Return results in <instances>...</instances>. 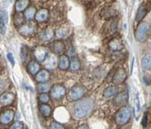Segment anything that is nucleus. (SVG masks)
Returning a JSON list of instances; mask_svg holds the SVG:
<instances>
[{
    "mask_svg": "<svg viewBox=\"0 0 151 129\" xmlns=\"http://www.w3.org/2000/svg\"><path fill=\"white\" fill-rule=\"evenodd\" d=\"M15 117V113L14 111L11 110V109H8V110L5 111L4 113H2L0 116V123L2 124H8L14 119Z\"/></svg>",
    "mask_w": 151,
    "mask_h": 129,
    "instance_id": "8",
    "label": "nucleus"
},
{
    "mask_svg": "<svg viewBox=\"0 0 151 129\" xmlns=\"http://www.w3.org/2000/svg\"><path fill=\"white\" fill-rule=\"evenodd\" d=\"M80 68V63L77 59L73 58L70 62V69L73 71H77Z\"/></svg>",
    "mask_w": 151,
    "mask_h": 129,
    "instance_id": "27",
    "label": "nucleus"
},
{
    "mask_svg": "<svg viewBox=\"0 0 151 129\" xmlns=\"http://www.w3.org/2000/svg\"><path fill=\"white\" fill-rule=\"evenodd\" d=\"M147 13H148V9H147V8L145 6L140 7L136 15V18H135L137 21H141L146 16Z\"/></svg>",
    "mask_w": 151,
    "mask_h": 129,
    "instance_id": "22",
    "label": "nucleus"
},
{
    "mask_svg": "<svg viewBox=\"0 0 151 129\" xmlns=\"http://www.w3.org/2000/svg\"><path fill=\"white\" fill-rule=\"evenodd\" d=\"M54 32L52 29H46L40 33V38L43 40H49L53 37Z\"/></svg>",
    "mask_w": 151,
    "mask_h": 129,
    "instance_id": "18",
    "label": "nucleus"
},
{
    "mask_svg": "<svg viewBox=\"0 0 151 129\" xmlns=\"http://www.w3.org/2000/svg\"><path fill=\"white\" fill-rule=\"evenodd\" d=\"M34 31V26L33 25H26L20 28L19 33L23 36H29Z\"/></svg>",
    "mask_w": 151,
    "mask_h": 129,
    "instance_id": "17",
    "label": "nucleus"
},
{
    "mask_svg": "<svg viewBox=\"0 0 151 129\" xmlns=\"http://www.w3.org/2000/svg\"><path fill=\"white\" fill-rule=\"evenodd\" d=\"M51 48L54 52L57 54H61L64 49V44L61 41H54L51 44Z\"/></svg>",
    "mask_w": 151,
    "mask_h": 129,
    "instance_id": "14",
    "label": "nucleus"
},
{
    "mask_svg": "<svg viewBox=\"0 0 151 129\" xmlns=\"http://www.w3.org/2000/svg\"><path fill=\"white\" fill-rule=\"evenodd\" d=\"M94 107V101L91 98H85L76 103L74 116L77 119H82L89 116Z\"/></svg>",
    "mask_w": 151,
    "mask_h": 129,
    "instance_id": "1",
    "label": "nucleus"
},
{
    "mask_svg": "<svg viewBox=\"0 0 151 129\" xmlns=\"http://www.w3.org/2000/svg\"><path fill=\"white\" fill-rule=\"evenodd\" d=\"M50 77L49 73L47 70H41L39 71L36 76V79L39 82H45L46 81H48V79Z\"/></svg>",
    "mask_w": 151,
    "mask_h": 129,
    "instance_id": "13",
    "label": "nucleus"
},
{
    "mask_svg": "<svg viewBox=\"0 0 151 129\" xmlns=\"http://www.w3.org/2000/svg\"><path fill=\"white\" fill-rule=\"evenodd\" d=\"M70 66V61L69 58L66 56L62 55L60 58L59 62V68L61 70H66Z\"/></svg>",
    "mask_w": 151,
    "mask_h": 129,
    "instance_id": "20",
    "label": "nucleus"
},
{
    "mask_svg": "<svg viewBox=\"0 0 151 129\" xmlns=\"http://www.w3.org/2000/svg\"><path fill=\"white\" fill-rule=\"evenodd\" d=\"M150 30V25L147 22H142L138 25L135 32V37L138 41H144L148 35Z\"/></svg>",
    "mask_w": 151,
    "mask_h": 129,
    "instance_id": "3",
    "label": "nucleus"
},
{
    "mask_svg": "<svg viewBox=\"0 0 151 129\" xmlns=\"http://www.w3.org/2000/svg\"><path fill=\"white\" fill-rule=\"evenodd\" d=\"M39 91L42 93H46L48 92L50 90V85L48 83L43 82L39 85Z\"/></svg>",
    "mask_w": 151,
    "mask_h": 129,
    "instance_id": "29",
    "label": "nucleus"
},
{
    "mask_svg": "<svg viewBox=\"0 0 151 129\" xmlns=\"http://www.w3.org/2000/svg\"><path fill=\"white\" fill-rule=\"evenodd\" d=\"M14 100V95L11 93H5L0 97V103L3 106H8L11 104Z\"/></svg>",
    "mask_w": 151,
    "mask_h": 129,
    "instance_id": "11",
    "label": "nucleus"
},
{
    "mask_svg": "<svg viewBox=\"0 0 151 129\" xmlns=\"http://www.w3.org/2000/svg\"><path fill=\"white\" fill-rule=\"evenodd\" d=\"M48 10L45 8H43V9L39 10L37 13H36V19L37 21L39 22H43L46 19L48 18Z\"/></svg>",
    "mask_w": 151,
    "mask_h": 129,
    "instance_id": "15",
    "label": "nucleus"
},
{
    "mask_svg": "<svg viewBox=\"0 0 151 129\" xmlns=\"http://www.w3.org/2000/svg\"><path fill=\"white\" fill-rule=\"evenodd\" d=\"M109 46L110 48L114 52H117V51H120L123 48V44L122 43V41H120V39H113L109 43Z\"/></svg>",
    "mask_w": 151,
    "mask_h": 129,
    "instance_id": "12",
    "label": "nucleus"
},
{
    "mask_svg": "<svg viewBox=\"0 0 151 129\" xmlns=\"http://www.w3.org/2000/svg\"><path fill=\"white\" fill-rule=\"evenodd\" d=\"M142 67L144 70H150L151 68V58L150 55H146L142 60Z\"/></svg>",
    "mask_w": 151,
    "mask_h": 129,
    "instance_id": "23",
    "label": "nucleus"
},
{
    "mask_svg": "<svg viewBox=\"0 0 151 129\" xmlns=\"http://www.w3.org/2000/svg\"><path fill=\"white\" fill-rule=\"evenodd\" d=\"M78 129H89V127H88V126H86V125H83V126H79V127L78 128Z\"/></svg>",
    "mask_w": 151,
    "mask_h": 129,
    "instance_id": "36",
    "label": "nucleus"
},
{
    "mask_svg": "<svg viewBox=\"0 0 151 129\" xmlns=\"http://www.w3.org/2000/svg\"><path fill=\"white\" fill-rule=\"evenodd\" d=\"M8 17L7 11L0 10V34L4 35L6 32V25H7Z\"/></svg>",
    "mask_w": 151,
    "mask_h": 129,
    "instance_id": "7",
    "label": "nucleus"
},
{
    "mask_svg": "<svg viewBox=\"0 0 151 129\" xmlns=\"http://www.w3.org/2000/svg\"><path fill=\"white\" fill-rule=\"evenodd\" d=\"M148 113L146 112V113H144V116H143V119H142V122H141V124H142V126L144 128H146L147 126H148Z\"/></svg>",
    "mask_w": 151,
    "mask_h": 129,
    "instance_id": "31",
    "label": "nucleus"
},
{
    "mask_svg": "<svg viewBox=\"0 0 151 129\" xmlns=\"http://www.w3.org/2000/svg\"><path fill=\"white\" fill-rule=\"evenodd\" d=\"M22 128H23V123H21V122H16V123L13 124L9 129H22Z\"/></svg>",
    "mask_w": 151,
    "mask_h": 129,
    "instance_id": "33",
    "label": "nucleus"
},
{
    "mask_svg": "<svg viewBox=\"0 0 151 129\" xmlns=\"http://www.w3.org/2000/svg\"><path fill=\"white\" fill-rule=\"evenodd\" d=\"M30 1L28 0H19L16 2V11H22L28 6Z\"/></svg>",
    "mask_w": 151,
    "mask_h": 129,
    "instance_id": "19",
    "label": "nucleus"
},
{
    "mask_svg": "<svg viewBox=\"0 0 151 129\" xmlns=\"http://www.w3.org/2000/svg\"><path fill=\"white\" fill-rule=\"evenodd\" d=\"M66 90L63 86L59 85H54L51 89V96L55 99H60L64 96Z\"/></svg>",
    "mask_w": 151,
    "mask_h": 129,
    "instance_id": "5",
    "label": "nucleus"
},
{
    "mask_svg": "<svg viewBox=\"0 0 151 129\" xmlns=\"http://www.w3.org/2000/svg\"><path fill=\"white\" fill-rule=\"evenodd\" d=\"M36 8L33 7H30L29 8L25 11V13H24V15H25V17H26L27 20H30L32 19H33L34 16L36 15Z\"/></svg>",
    "mask_w": 151,
    "mask_h": 129,
    "instance_id": "25",
    "label": "nucleus"
},
{
    "mask_svg": "<svg viewBox=\"0 0 151 129\" xmlns=\"http://www.w3.org/2000/svg\"><path fill=\"white\" fill-rule=\"evenodd\" d=\"M70 34V30L67 28H60L56 31V36L57 38H64Z\"/></svg>",
    "mask_w": 151,
    "mask_h": 129,
    "instance_id": "24",
    "label": "nucleus"
},
{
    "mask_svg": "<svg viewBox=\"0 0 151 129\" xmlns=\"http://www.w3.org/2000/svg\"><path fill=\"white\" fill-rule=\"evenodd\" d=\"M48 49L45 47L39 46L37 47L34 51V55L39 62H43L45 59L46 56L48 54Z\"/></svg>",
    "mask_w": 151,
    "mask_h": 129,
    "instance_id": "9",
    "label": "nucleus"
},
{
    "mask_svg": "<svg viewBox=\"0 0 151 129\" xmlns=\"http://www.w3.org/2000/svg\"><path fill=\"white\" fill-rule=\"evenodd\" d=\"M114 15H115V11L112 9H110V8H104V9L102 11V15L105 17L106 19L110 18V17H112Z\"/></svg>",
    "mask_w": 151,
    "mask_h": 129,
    "instance_id": "28",
    "label": "nucleus"
},
{
    "mask_svg": "<svg viewBox=\"0 0 151 129\" xmlns=\"http://www.w3.org/2000/svg\"><path fill=\"white\" fill-rule=\"evenodd\" d=\"M57 57L55 54H51L48 57H45V59L44 60V63L43 65L46 69L48 70H52V69H55L57 66Z\"/></svg>",
    "mask_w": 151,
    "mask_h": 129,
    "instance_id": "6",
    "label": "nucleus"
},
{
    "mask_svg": "<svg viewBox=\"0 0 151 129\" xmlns=\"http://www.w3.org/2000/svg\"><path fill=\"white\" fill-rule=\"evenodd\" d=\"M136 106H137V112H139L141 109V103H140V99H139V96H138V94H137V98H136Z\"/></svg>",
    "mask_w": 151,
    "mask_h": 129,
    "instance_id": "35",
    "label": "nucleus"
},
{
    "mask_svg": "<svg viewBox=\"0 0 151 129\" xmlns=\"http://www.w3.org/2000/svg\"><path fill=\"white\" fill-rule=\"evenodd\" d=\"M39 100L40 102L43 103H48L49 101V96L46 93H42V94L39 95Z\"/></svg>",
    "mask_w": 151,
    "mask_h": 129,
    "instance_id": "30",
    "label": "nucleus"
},
{
    "mask_svg": "<svg viewBox=\"0 0 151 129\" xmlns=\"http://www.w3.org/2000/svg\"><path fill=\"white\" fill-rule=\"evenodd\" d=\"M7 58H8V60L9 61L10 63H11L12 66H15V59H14L13 54H12L11 53H8L7 54Z\"/></svg>",
    "mask_w": 151,
    "mask_h": 129,
    "instance_id": "34",
    "label": "nucleus"
},
{
    "mask_svg": "<svg viewBox=\"0 0 151 129\" xmlns=\"http://www.w3.org/2000/svg\"><path fill=\"white\" fill-rule=\"evenodd\" d=\"M28 71L32 74V75H36L39 73V69H40V66L39 64L37 63L36 61H30V63L28 64Z\"/></svg>",
    "mask_w": 151,
    "mask_h": 129,
    "instance_id": "16",
    "label": "nucleus"
},
{
    "mask_svg": "<svg viewBox=\"0 0 151 129\" xmlns=\"http://www.w3.org/2000/svg\"><path fill=\"white\" fill-rule=\"evenodd\" d=\"M85 94V90L81 86H74L70 89L67 94V98L69 100L73 101L82 98Z\"/></svg>",
    "mask_w": 151,
    "mask_h": 129,
    "instance_id": "4",
    "label": "nucleus"
},
{
    "mask_svg": "<svg viewBox=\"0 0 151 129\" xmlns=\"http://www.w3.org/2000/svg\"><path fill=\"white\" fill-rule=\"evenodd\" d=\"M126 78V73L123 69H120L113 78V82L116 85H120L125 81Z\"/></svg>",
    "mask_w": 151,
    "mask_h": 129,
    "instance_id": "10",
    "label": "nucleus"
},
{
    "mask_svg": "<svg viewBox=\"0 0 151 129\" xmlns=\"http://www.w3.org/2000/svg\"><path fill=\"white\" fill-rule=\"evenodd\" d=\"M130 111L126 107H122L116 115V122L120 126H123L129 122L130 119Z\"/></svg>",
    "mask_w": 151,
    "mask_h": 129,
    "instance_id": "2",
    "label": "nucleus"
},
{
    "mask_svg": "<svg viewBox=\"0 0 151 129\" xmlns=\"http://www.w3.org/2000/svg\"><path fill=\"white\" fill-rule=\"evenodd\" d=\"M39 109H40V112L42 113V114L44 116H45V117H48V116L51 115L52 109H51V107H50L49 106L45 105V104H43V105L40 106Z\"/></svg>",
    "mask_w": 151,
    "mask_h": 129,
    "instance_id": "26",
    "label": "nucleus"
},
{
    "mask_svg": "<svg viewBox=\"0 0 151 129\" xmlns=\"http://www.w3.org/2000/svg\"><path fill=\"white\" fill-rule=\"evenodd\" d=\"M51 129H64V127L61 125V124L57 123V122H52L50 126Z\"/></svg>",
    "mask_w": 151,
    "mask_h": 129,
    "instance_id": "32",
    "label": "nucleus"
},
{
    "mask_svg": "<svg viewBox=\"0 0 151 129\" xmlns=\"http://www.w3.org/2000/svg\"><path fill=\"white\" fill-rule=\"evenodd\" d=\"M118 92V89H116L114 86H110L103 91V96L105 98H110V97L113 96Z\"/></svg>",
    "mask_w": 151,
    "mask_h": 129,
    "instance_id": "21",
    "label": "nucleus"
}]
</instances>
